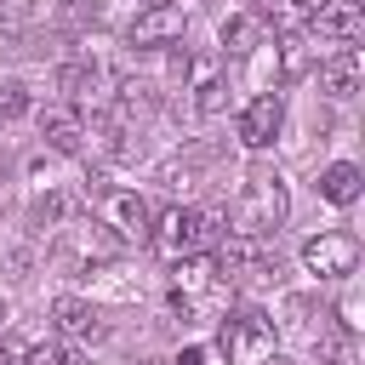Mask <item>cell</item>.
Returning <instances> with one entry per match:
<instances>
[{
	"label": "cell",
	"instance_id": "5",
	"mask_svg": "<svg viewBox=\"0 0 365 365\" xmlns=\"http://www.w3.org/2000/svg\"><path fill=\"white\" fill-rule=\"evenodd\" d=\"M302 268L319 274V279H348L359 268V240L342 234V228H319L308 245H302Z\"/></svg>",
	"mask_w": 365,
	"mask_h": 365
},
{
	"label": "cell",
	"instance_id": "2",
	"mask_svg": "<svg viewBox=\"0 0 365 365\" xmlns=\"http://www.w3.org/2000/svg\"><path fill=\"white\" fill-rule=\"evenodd\" d=\"M285 211H291V200H285V177L268 171V165H257V171L245 177L240 200H234V234H245V240H268V234L285 222Z\"/></svg>",
	"mask_w": 365,
	"mask_h": 365
},
{
	"label": "cell",
	"instance_id": "8",
	"mask_svg": "<svg viewBox=\"0 0 365 365\" xmlns=\"http://www.w3.org/2000/svg\"><path fill=\"white\" fill-rule=\"evenodd\" d=\"M182 29H188V11L182 6H143L131 17V46L137 51H160V46L182 40Z\"/></svg>",
	"mask_w": 365,
	"mask_h": 365
},
{
	"label": "cell",
	"instance_id": "13",
	"mask_svg": "<svg viewBox=\"0 0 365 365\" xmlns=\"http://www.w3.org/2000/svg\"><path fill=\"white\" fill-rule=\"evenodd\" d=\"M188 74H194V108H200V114H217V108H222V91H228V86H222V63H217V57H194Z\"/></svg>",
	"mask_w": 365,
	"mask_h": 365
},
{
	"label": "cell",
	"instance_id": "21",
	"mask_svg": "<svg viewBox=\"0 0 365 365\" xmlns=\"http://www.w3.org/2000/svg\"><path fill=\"white\" fill-rule=\"evenodd\" d=\"M17 114H29V91L23 80H0V120H17Z\"/></svg>",
	"mask_w": 365,
	"mask_h": 365
},
{
	"label": "cell",
	"instance_id": "19",
	"mask_svg": "<svg viewBox=\"0 0 365 365\" xmlns=\"http://www.w3.org/2000/svg\"><path fill=\"white\" fill-rule=\"evenodd\" d=\"M57 86H63V91H68L74 103H86V97L97 91V68H86V63H68V68L57 74Z\"/></svg>",
	"mask_w": 365,
	"mask_h": 365
},
{
	"label": "cell",
	"instance_id": "22",
	"mask_svg": "<svg viewBox=\"0 0 365 365\" xmlns=\"http://www.w3.org/2000/svg\"><path fill=\"white\" fill-rule=\"evenodd\" d=\"M17 365H57V348L51 342H23V359Z\"/></svg>",
	"mask_w": 365,
	"mask_h": 365
},
{
	"label": "cell",
	"instance_id": "11",
	"mask_svg": "<svg viewBox=\"0 0 365 365\" xmlns=\"http://www.w3.org/2000/svg\"><path fill=\"white\" fill-rule=\"evenodd\" d=\"M359 74H365L359 51H354V46H342V51H336L331 63H319V91L342 103V97H354V91H359Z\"/></svg>",
	"mask_w": 365,
	"mask_h": 365
},
{
	"label": "cell",
	"instance_id": "17",
	"mask_svg": "<svg viewBox=\"0 0 365 365\" xmlns=\"http://www.w3.org/2000/svg\"><path fill=\"white\" fill-rule=\"evenodd\" d=\"M314 6H319V0H268V6H262V17H268L279 34H291V29H308Z\"/></svg>",
	"mask_w": 365,
	"mask_h": 365
},
{
	"label": "cell",
	"instance_id": "23",
	"mask_svg": "<svg viewBox=\"0 0 365 365\" xmlns=\"http://www.w3.org/2000/svg\"><path fill=\"white\" fill-rule=\"evenodd\" d=\"M17 359H23V342L6 336V342H0V365H17Z\"/></svg>",
	"mask_w": 365,
	"mask_h": 365
},
{
	"label": "cell",
	"instance_id": "10",
	"mask_svg": "<svg viewBox=\"0 0 365 365\" xmlns=\"http://www.w3.org/2000/svg\"><path fill=\"white\" fill-rule=\"evenodd\" d=\"M308 29L319 40H336V51H342V46H354L365 34V11H359V0H319L314 17H308Z\"/></svg>",
	"mask_w": 365,
	"mask_h": 365
},
{
	"label": "cell",
	"instance_id": "18",
	"mask_svg": "<svg viewBox=\"0 0 365 365\" xmlns=\"http://www.w3.org/2000/svg\"><path fill=\"white\" fill-rule=\"evenodd\" d=\"M257 29H262V17H251V11L222 17V51H251L257 46Z\"/></svg>",
	"mask_w": 365,
	"mask_h": 365
},
{
	"label": "cell",
	"instance_id": "9",
	"mask_svg": "<svg viewBox=\"0 0 365 365\" xmlns=\"http://www.w3.org/2000/svg\"><path fill=\"white\" fill-rule=\"evenodd\" d=\"M279 125H285V103H279V91H262V97H251L245 108H240V143L257 154V148H268L274 137H279Z\"/></svg>",
	"mask_w": 365,
	"mask_h": 365
},
{
	"label": "cell",
	"instance_id": "3",
	"mask_svg": "<svg viewBox=\"0 0 365 365\" xmlns=\"http://www.w3.org/2000/svg\"><path fill=\"white\" fill-rule=\"evenodd\" d=\"M217 348H222V359H228V365H268V359H274V348H279V331H274V319H268V314L240 308V314H228V319H222Z\"/></svg>",
	"mask_w": 365,
	"mask_h": 365
},
{
	"label": "cell",
	"instance_id": "26",
	"mask_svg": "<svg viewBox=\"0 0 365 365\" xmlns=\"http://www.w3.org/2000/svg\"><path fill=\"white\" fill-rule=\"evenodd\" d=\"M0 319H6V302H0Z\"/></svg>",
	"mask_w": 365,
	"mask_h": 365
},
{
	"label": "cell",
	"instance_id": "27",
	"mask_svg": "<svg viewBox=\"0 0 365 365\" xmlns=\"http://www.w3.org/2000/svg\"><path fill=\"white\" fill-rule=\"evenodd\" d=\"M143 365H160V359H143Z\"/></svg>",
	"mask_w": 365,
	"mask_h": 365
},
{
	"label": "cell",
	"instance_id": "6",
	"mask_svg": "<svg viewBox=\"0 0 365 365\" xmlns=\"http://www.w3.org/2000/svg\"><path fill=\"white\" fill-rule=\"evenodd\" d=\"M97 222H103L108 234H120V240H148L154 205H148L137 188H108V194L97 200Z\"/></svg>",
	"mask_w": 365,
	"mask_h": 365
},
{
	"label": "cell",
	"instance_id": "14",
	"mask_svg": "<svg viewBox=\"0 0 365 365\" xmlns=\"http://www.w3.org/2000/svg\"><path fill=\"white\" fill-rule=\"evenodd\" d=\"M51 319H57V331H63V336H103L97 308H91V302H80V297H57V302H51Z\"/></svg>",
	"mask_w": 365,
	"mask_h": 365
},
{
	"label": "cell",
	"instance_id": "25",
	"mask_svg": "<svg viewBox=\"0 0 365 365\" xmlns=\"http://www.w3.org/2000/svg\"><path fill=\"white\" fill-rule=\"evenodd\" d=\"M148 6H177V0H148Z\"/></svg>",
	"mask_w": 365,
	"mask_h": 365
},
{
	"label": "cell",
	"instance_id": "7",
	"mask_svg": "<svg viewBox=\"0 0 365 365\" xmlns=\"http://www.w3.org/2000/svg\"><path fill=\"white\" fill-rule=\"evenodd\" d=\"M211 274H217L222 285H257V279H268L262 240H245V234L217 240V262H211Z\"/></svg>",
	"mask_w": 365,
	"mask_h": 365
},
{
	"label": "cell",
	"instance_id": "12",
	"mask_svg": "<svg viewBox=\"0 0 365 365\" xmlns=\"http://www.w3.org/2000/svg\"><path fill=\"white\" fill-rule=\"evenodd\" d=\"M40 131H46V143L57 148V154H80L86 148V120L74 114V108H46V120H40Z\"/></svg>",
	"mask_w": 365,
	"mask_h": 365
},
{
	"label": "cell",
	"instance_id": "16",
	"mask_svg": "<svg viewBox=\"0 0 365 365\" xmlns=\"http://www.w3.org/2000/svg\"><path fill=\"white\" fill-rule=\"evenodd\" d=\"M359 182H365V177H359V165H348V160H336V165L319 171V194H325L331 205H354V200H359Z\"/></svg>",
	"mask_w": 365,
	"mask_h": 365
},
{
	"label": "cell",
	"instance_id": "15",
	"mask_svg": "<svg viewBox=\"0 0 365 365\" xmlns=\"http://www.w3.org/2000/svg\"><path fill=\"white\" fill-rule=\"evenodd\" d=\"M314 57H319V46L308 40V29H291V34L279 40V74H285V80H302V74L314 68Z\"/></svg>",
	"mask_w": 365,
	"mask_h": 365
},
{
	"label": "cell",
	"instance_id": "29",
	"mask_svg": "<svg viewBox=\"0 0 365 365\" xmlns=\"http://www.w3.org/2000/svg\"><path fill=\"white\" fill-rule=\"evenodd\" d=\"M0 6H6V0H0Z\"/></svg>",
	"mask_w": 365,
	"mask_h": 365
},
{
	"label": "cell",
	"instance_id": "4",
	"mask_svg": "<svg viewBox=\"0 0 365 365\" xmlns=\"http://www.w3.org/2000/svg\"><path fill=\"white\" fill-rule=\"evenodd\" d=\"M120 234H108L103 222H86V228H68L63 240H57V268H68V274H86L91 262H108V257H120Z\"/></svg>",
	"mask_w": 365,
	"mask_h": 365
},
{
	"label": "cell",
	"instance_id": "1",
	"mask_svg": "<svg viewBox=\"0 0 365 365\" xmlns=\"http://www.w3.org/2000/svg\"><path fill=\"white\" fill-rule=\"evenodd\" d=\"M148 240H154V251L165 262H182V257H200V251H211L222 240V217L217 211H194V205H171V211L154 217Z\"/></svg>",
	"mask_w": 365,
	"mask_h": 365
},
{
	"label": "cell",
	"instance_id": "20",
	"mask_svg": "<svg viewBox=\"0 0 365 365\" xmlns=\"http://www.w3.org/2000/svg\"><path fill=\"white\" fill-rule=\"evenodd\" d=\"M114 108H120V120H137V114H148V108H154V91H148V86H137V80H125Z\"/></svg>",
	"mask_w": 365,
	"mask_h": 365
},
{
	"label": "cell",
	"instance_id": "24",
	"mask_svg": "<svg viewBox=\"0 0 365 365\" xmlns=\"http://www.w3.org/2000/svg\"><path fill=\"white\" fill-rule=\"evenodd\" d=\"M200 359H205L200 348H182V354H177V365H200Z\"/></svg>",
	"mask_w": 365,
	"mask_h": 365
},
{
	"label": "cell",
	"instance_id": "28",
	"mask_svg": "<svg viewBox=\"0 0 365 365\" xmlns=\"http://www.w3.org/2000/svg\"><path fill=\"white\" fill-rule=\"evenodd\" d=\"M319 365H331V359H319Z\"/></svg>",
	"mask_w": 365,
	"mask_h": 365
}]
</instances>
